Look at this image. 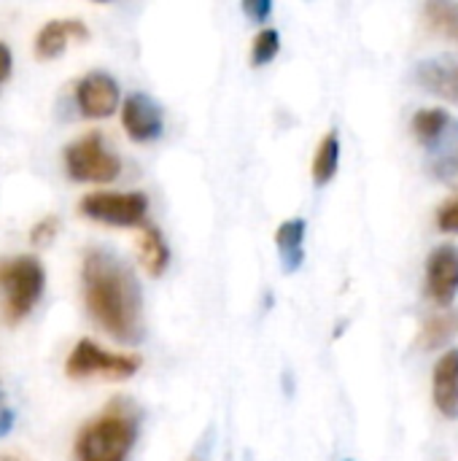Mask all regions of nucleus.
Masks as SVG:
<instances>
[{
	"label": "nucleus",
	"mask_w": 458,
	"mask_h": 461,
	"mask_svg": "<svg viewBox=\"0 0 458 461\" xmlns=\"http://www.w3.org/2000/svg\"><path fill=\"white\" fill-rule=\"evenodd\" d=\"M81 286L89 316L119 343L143 335V294L132 270L105 249H89L81 262Z\"/></svg>",
	"instance_id": "nucleus-1"
},
{
	"label": "nucleus",
	"mask_w": 458,
	"mask_h": 461,
	"mask_svg": "<svg viewBox=\"0 0 458 461\" xmlns=\"http://www.w3.org/2000/svg\"><path fill=\"white\" fill-rule=\"evenodd\" d=\"M138 440V411L127 400H113L81 427L73 443L76 461H127Z\"/></svg>",
	"instance_id": "nucleus-2"
},
{
	"label": "nucleus",
	"mask_w": 458,
	"mask_h": 461,
	"mask_svg": "<svg viewBox=\"0 0 458 461\" xmlns=\"http://www.w3.org/2000/svg\"><path fill=\"white\" fill-rule=\"evenodd\" d=\"M46 286L43 265L35 257L0 259V316L5 324H19L30 316Z\"/></svg>",
	"instance_id": "nucleus-3"
},
{
	"label": "nucleus",
	"mask_w": 458,
	"mask_h": 461,
	"mask_svg": "<svg viewBox=\"0 0 458 461\" xmlns=\"http://www.w3.org/2000/svg\"><path fill=\"white\" fill-rule=\"evenodd\" d=\"M140 370L138 354H113L100 348L94 340L84 338L73 346L65 362V373L73 381L84 378H105V381H127Z\"/></svg>",
	"instance_id": "nucleus-4"
},
{
	"label": "nucleus",
	"mask_w": 458,
	"mask_h": 461,
	"mask_svg": "<svg viewBox=\"0 0 458 461\" xmlns=\"http://www.w3.org/2000/svg\"><path fill=\"white\" fill-rule=\"evenodd\" d=\"M65 167L73 181L108 184L121 173V159L108 149L100 132H86L65 146Z\"/></svg>",
	"instance_id": "nucleus-5"
},
{
	"label": "nucleus",
	"mask_w": 458,
	"mask_h": 461,
	"mask_svg": "<svg viewBox=\"0 0 458 461\" xmlns=\"http://www.w3.org/2000/svg\"><path fill=\"white\" fill-rule=\"evenodd\" d=\"M78 211L111 227H146L148 197L143 192H92L78 203Z\"/></svg>",
	"instance_id": "nucleus-6"
},
{
	"label": "nucleus",
	"mask_w": 458,
	"mask_h": 461,
	"mask_svg": "<svg viewBox=\"0 0 458 461\" xmlns=\"http://www.w3.org/2000/svg\"><path fill=\"white\" fill-rule=\"evenodd\" d=\"M76 103L84 116L89 119H105L119 108V84L113 76L103 70L86 73L76 84Z\"/></svg>",
	"instance_id": "nucleus-7"
},
{
	"label": "nucleus",
	"mask_w": 458,
	"mask_h": 461,
	"mask_svg": "<svg viewBox=\"0 0 458 461\" xmlns=\"http://www.w3.org/2000/svg\"><path fill=\"white\" fill-rule=\"evenodd\" d=\"M121 124L135 143H151L162 135V108L143 92H132L121 105Z\"/></svg>",
	"instance_id": "nucleus-8"
},
{
	"label": "nucleus",
	"mask_w": 458,
	"mask_h": 461,
	"mask_svg": "<svg viewBox=\"0 0 458 461\" xmlns=\"http://www.w3.org/2000/svg\"><path fill=\"white\" fill-rule=\"evenodd\" d=\"M427 294L437 305H451L458 294V249L440 246L427 259Z\"/></svg>",
	"instance_id": "nucleus-9"
},
{
	"label": "nucleus",
	"mask_w": 458,
	"mask_h": 461,
	"mask_svg": "<svg viewBox=\"0 0 458 461\" xmlns=\"http://www.w3.org/2000/svg\"><path fill=\"white\" fill-rule=\"evenodd\" d=\"M89 27L81 19H51L35 35V57L54 59L65 51L67 41H86Z\"/></svg>",
	"instance_id": "nucleus-10"
},
{
	"label": "nucleus",
	"mask_w": 458,
	"mask_h": 461,
	"mask_svg": "<svg viewBox=\"0 0 458 461\" xmlns=\"http://www.w3.org/2000/svg\"><path fill=\"white\" fill-rule=\"evenodd\" d=\"M432 397L445 419H458V348L445 351L432 375Z\"/></svg>",
	"instance_id": "nucleus-11"
},
{
	"label": "nucleus",
	"mask_w": 458,
	"mask_h": 461,
	"mask_svg": "<svg viewBox=\"0 0 458 461\" xmlns=\"http://www.w3.org/2000/svg\"><path fill=\"white\" fill-rule=\"evenodd\" d=\"M416 81L451 103H458V62L456 59H427L416 68Z\"/></svg>",
	"instance_id": "nucleus-12"
},
{
	"label": "nucleus",
	"mask_w": 458,
	"mask_h": 461,
	"mask_svg": "<svg viewBox=\"0 0 458 461\" xmlns=\"http://www.w3.org/2000/svg\"><path fill=\"white\" fill-rule=\"evenodd\" d=\"M305 221L302 219H289L275 230V246L281 254V267L283 273H297L305 262Z\"/></svg>",
	"instance_id": "nucleus-13"
},
{
	"label": "nucleus",
	"mask_w": 458,
	"mask_h": 461,
	"mask_svg": "<svg viewBox=\"0 0 458 461\" xmlns=\"http://www.w3.org/2000/svg\"><path fill=\"white\" fill-rule=\"evenodd\" d=\"M138 257H140V265L146 267L148 276H162L170 265V249H167V240L162 238L159 227L154 224H146L143 232H140V240H138Z\"/></svg>",
	"instance_id": "nucleus-14"
},
{
	"label": "nucleus",
	"mask_w": 458,
	"mask_h": 461,
	"mask_svg": "<svg viewBox=\"0 0 458 461\" xmlns=\"http://www.w3.org/2000/svg\"><path fill=\"white\" fill-rule=\"evenodd\" d=\"M429 170L440 181L458 178V122L448 127V132L443 135V140L437 146H432Z\"/></svg>",
	"instance_id": "nucleus-15"
},
{
	"label": "nucleus",
	"mask_w": 458,
	"mask_h": 461,
	"mask_svg": "<svg viewBox=\"0 0 458 461\" xmlns=\"http://www.w3.org/2000/svg\"><path fill=\"white\" fill-rule=\"evenodd\" d=\"M451 124H454V119L445 108H424L413 116V135L427 149H432L443 140V135L448 132Z\"/></svg>",
	"instance_id": "nucleus-16"
},
{
	"label": "nucleus",
	"mask_w": 458,
	"mask_h": 461,
	"mask_svg": "<svg viewBox=\"0 0 458 461\" xmlns=\"http://www.w3.org/2000/svg\"><path fill=\"white\" fill-rule=\"evenodd\" d=\"M454 338H458V308L456 311H445L443 316L429 319L421 327L416 343H418L421 351H432V348H440V346L451 343Z\"/></svg>",
	"instance_id": "nucleus-17"
},
{
	"label": "nucleus",
	"mask_w": 458,
	"mask_h": 461,
	"mask_svg": "<svg viewBox=\"0 0 458 461\" xmlns=\"http://www.w3.org/2000/svg\"><path fill=\"white\" fill-rule=\"evenodd\" d=\"M337 165H340V138L332 130L319 140V149H316V157H313V184L327 186L335 178Z\"/></svg>",
	"instance_id": "nucleus-18"
},
{
	"label": "nucleus",
	"mask_w": 458,
	"mask_h": 461,
	"mask_svg": "<svg viewBox=\"0 0 458 461\" xmlns=\"http://www.w3.org/2000/svg\"><path fill=\"white\" fill-rule=\"evenodd\" d=\"M424 16L432 30L456 38L458 41V3H445V0H429L424 5Z\"/></svg>",
	"instance_id": "nucleus-19"
},
{
	"label": "nucleus",
	"mask_w": 458,
	"mask_h": 461,
	"mask_svg": "<svg viewBox=\"0 0 458 461\" xmlns=\"http://www.w3.org/2000/svg\"><path fill=\"white\" fill-rule=\"evenodd\" d=\"M278 51H281V35H278V30L267 27V30L256 32V38L251 43V62L256 68H262V65L273 62L278 57Z\"/></svg>",
	"instance_id": "nucleus-20"
},
{
	"label": "nucleus",
	"mask_w": 458,
	"mask_h": 461,
	"mask_svg": "<svg viewBox=\"0 0 458 461\" xmlns=\"http://www.w3.org/2000/svg\"><path fill=\"white\" fill-rule=\"evenodd\" d=\"M57 230H59V219H57V216H43V219L30 230L32 246H46V243H51V238H57Z\"/></svg>",
	"instance_id": "nucleus-21"
},
{
	"label": "nucleus",
	"mask_w": 458,
	"mask_h": 461,
	"mask_svg": "<svg viewBox=\"0 0 458 461\" xmlns=\"http://www.w3.org/2000/svg\"><path fill=\"white\" fill-rule=\"evenodd\" d=\"M437 227L443 232H458V194L440 205V211H437Z\"/></svg>",
	"instance_id": "nucleus-22"
},
{
	"label": "nucleus",
	"mask_w": 458,
	"mask_h": 461,
	"mask_svg": "<svg viewBox=\"0 0 458 461\" xmlns=\"http://www.w3.org/2000/svg\"><path fill=\"white\" fill-rule=\"evenodd\" d=\"M273 11V3L270 0H243V14L251 19V22H265Z\"/></svg>",
	"instance_id": "nucleus-23"
},
{
	"label": "nucleus",
	"mask_w": 458,
	"mask_h": 461,
	"mask_svg": "<svg viewBox=\"0 0 458 461\" xmlns=\"http://www.w3.org/2000/svg\"><path fill=\"white\" fill-rule=\"evenodd\" d=\"M11 70H13V57H11V49L0 41V86L11 78Z\"/></svg>",
	"instance_id": "nucleus-24"
},
{
	"label": "nucleus",
	"mask_w": 458,
	"mask_h": 461,
	"mask_svg": "<svg viewBox=\"0 0 458 461\" xmlns=\"http://www.w3.org/2000/svg\"><path fill=\"white\" fill-rule=\"evenodd\" d=\"M11 427H13V411H11V408H5V411L0 413V438H3V435H8V432H11Z\"/></svg>",
	"instance_id": "nucleus-25"
},
{
	"label": "nucleus",
	"mask_w": 458,
	"mask_h": 461,
	"mask_svg": "<svg viewBox=\"0 0 458 461\" xmlns=\"http://www.w3.org/2000/svg\"><path fill=\"white\" fill-rule=\"evenodd\" d=\"M0 461H22L19 456H13V454H0Z\"/></svg>",
	"instance_id": "nucleus-26"
},
{
	"label": "nucleus",
	"mask_w": 458,
	"mask_h": 461,
	"mask_svg": "<svg viewBox=\"0 0 458 461\" xmlns=\"http://www.w3.org/2000/svg\"><path fill=\"white\" fill-rule=\"evenodd\" d=\"M189 461H202V459H200V456H192V459H189Z\"/></svg>",
	"instance_id": "nucleus-27"
}]
</instances>
